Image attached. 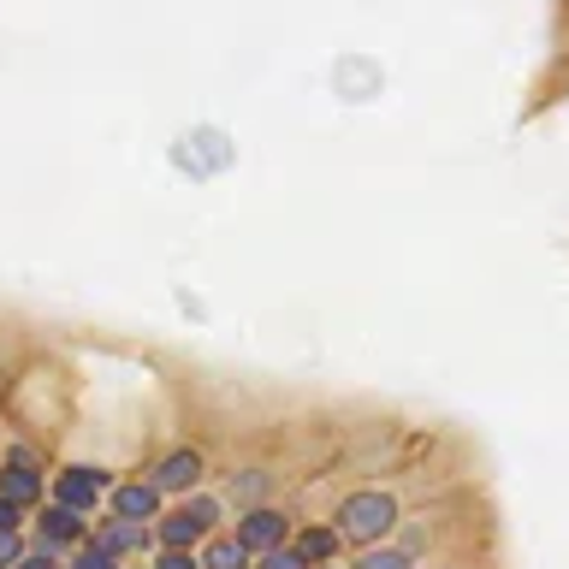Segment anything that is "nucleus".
Instances as JSON below:
<instances>
[{
	"label": "nucleus",
	"mask_w": 569,
	"mask_h": 569,
	"mask_svg": "<svg viewBox=\"0 0 569 569\" xmlns=\"http://www.w3.org/2000/svg\"><path fill=\"white\" fill-rule=\"evenodd\" d=\"M249 569H315V563L302 558V551H297L291 540H284V546H267V551H256V563H249Z\"/></svg>",
	"instance_id": "2eb2a0df"
},
{
	"label": "nucleus",
	"mask_w": 569,
	"mask_h": 569,
	"mask_svg": "<svg viewBox=\"0 0 569 569\" xmlns=\"http://www.w3.org/2000/svg\"><path fill=\"white\" fill-rule=\"evenodd\" d=\"M107 487H113V475L107 469H89V462H71V469L53 475V505H71L83 516H96L107 505Z\"/></svg>",
	"instance_id": "7ed1b4c3"
},
{
	"label": "nucleus",
	"mask_w": 569,
	"mask_h": 569,
	"mask_svg": "<svg viewBox=\"0 0 569 569\" xmlns=\"http://www.w3.org/2000/svg\"><path fill=\"white\" fill-rule=\"evenodd\" d=\"M0 492L30 510V505H42L48 480H42V469H30V462H0Z\"/></svg>",
	"instance_id": "f8f14e48"
},
{
	"label": "nucleus",
	"mask_w": 569,
	"mask_h": 569,
	"mask_svg": "<svg viewBox=\"0 0 569 569\" xmlns=\"http://www.w3.org/2000/svg\"><path fill=\"white\" fill-rule=\"evenodd\" d=\"M12 569H66V551H53V546H24V558H18Z\"/></svg>",
	"instance_id": "dca6fc26"
},
{
	"label": "nucleus",
	"mask_w": 569,
	"mask_h": 569,
	"mask_svg": "<svg viewBox=\"0 0 569 569\" xmlns=\"http://www.w3.org/2000/svg\"><path fill=\"white\" fill-rule=\"evenodd\" d=\"M149 480H154L167 498H184V492H196V487L208 480V457L196 451V445H172V451L149 469Z\"/></svg>",
	"instance_id": "20e7f679"
},
{
	"label": "nucleus",
	"mask_w": 569,
	"mask_h": 569,
	"mask_svg": "<svg viewBox=\"0 0 569 569\" xmlns=\"http://www.w3.org/2000/svg\"><path fill=\"white\" fill-rule=\"evenodd\" d=\"M356 569H416V558H409L403 546L373 540V546H362V558H356Z\"/></svg>",
	"instance_id": "ddd939ff"
},
{
	"label": "nucleus",
	"mask_w": 569,
	"mask_h": 569,
	"mask_svg": "<svg viewBox=\"0 0 569 569\" xmlns=\"http://www.w3.org/2000/svg\"><path fill=\"white\" fill-rule=\"evenodd\" d=\"M18 558H24V533H18V528H0V569H12Z\"/></svg>",
	"instance_id": "a211bd4d"
},
{
	"label": "nucleus",
	"mask_w": 569,
	"mask_h": 569,
	"mask_svg": "<svg viewBox=\"0 0 569 569\" xmlns=\"http://www.w3.org/2000/svg\"><path fill=\"white\" fill-rule=\"evenodd\" d=\"M332 528L345 533V546H373L398 528V498L386 487H362V492H345L332 510Z\"/></svg>",
	"instance_id": "f257e3e1"
},
{
	"label": "nucleus",
	"mask_w": 569,
	"mask_h": 569,
	"mask_svg": "<svg viewBox=\"0 0 569 569\" xmlns=\"http://www.w3.org/2000/svg\"><path fill=\"white\" fill-rule=\"evenodd\" d=\"M196 563H202V569H249V563H256V551H249L238 533H220V528H213L208 540L196 546Z\"/></svg>",
	"instance_id": "1a4fd4ad"
},
{
	"label": "nucleus",
	"mask_w": 569,
	"mask_h": 569,
	"mask_svg": "<svg viewBox=\"0 0 569 569\" xmlns=\"http://www.w3.org/2000/svg\"><path fill=\"white\" fill-rule=\"evenodd\" d=\"M66 569H124V558H113V551L96 546V540H83V546H71Z\"/></svg>",
	"instance_id": "4468645a"
},
{
	"label": "nucleus",
	"mask_w": 569,
	"mask_h": 569,
	"mask_svg": "<svg viewBox=\"0 0 569 569\" xmlns=\"http://www.w3.org/2000/svg\"><path fill=\"white\" fill-rule=\"evenodd\" d=\"M291 528H297V522L273 505V498H267V505H243V510H238V528H231V533H238L249 551H267V546H284V540H291Z\"/></svg>",
	"instance_id": "423d86ee"
},
{
	"label": "nucleus",
	"mask_w": 569,
	"mask_h": 569,
	"mask_svg": "<svg viewBox=\"0 0 569 569\" xmlns=\"http://www.w3.org/2000/svg\"><path fill=\"white\" fill-rule=\"evenodd\" d=\"M220 522H226V498H213V492L196 487V492L178 498L172 510L154 516V546H190L196 551Z\"/></svg>",
	"instance_id": "f03ea898"
},
{
	"label": "nucleus",
	"mask_w": 569,
	"mask_h": 569,
	"mask_svg": "<svg viewBox=\"0 0 569 569\" xmlns=\"http://www.w3.org/2000/svg\"><path fill=\"white\" fill-rule=\"evenodd\" d=\"M149 569H202V563H196V551H190V546H160Z\"/></svg>",
	"instance_id": "f3484780"
},
{
	"label": "nucleus",
	"mask_w": 569,
	"mask_h": 569,
	"mask_svg": "<svg viewBox=\"0 0 569 569\" xmlns=\"http://www.w3.org/2000/svg\"><path fill=\"white\" fill-rule=\"evenodd\" d=\"M89 540V516L71 510V505H48L36 516V546H53V551H71Z\"/></svg>",
	"instance_id": "0eeeda50"
},
{
	"label": "nucleus",
	"mask_w": 569,
	"mask_h": 569,
	"mask_svg": "<svg viewBox=\"0 0 569 569\" xmlns=\"http://www.w3.org/2000/svg\"><path fill=\"white\" fill-rule=\"evenodd\" d=\"M160 510H167V492H160L149 475H131V480H113V487H107V516H124V522H154Z\"/></svg>",
	"instance_id": "39448f33"
},
{
	"label": "nucleus",
	"mask_w": 569,
	"mask_h": 569,
	"mask_svg": "<svg viewBox=\"0 0 569 569\" xmlns=\"http://www.w3.org/2000/svg\"><path fill=\"white\" fill-rule=\"evenodd\" d=\"M24 516H30L24 505H12V498L0 492V528H24Z\"/></svg>",
	"instance_id": "6ab92c4d"
},
{
	"label": "nucleus",
	"mask_w": 569,
	"mask_h": 569,
	"mask_svg": "<svg viewBox=\"0 0 569 569\" xmlns=\"http://www.w3.org/2000/svg\"><path fill=\"white\" fill-rule=\"evenodd\" d=\"M89 540L107 546L113 558H137V551L154 546V522H124V516H107V522L89 528Z\"/></svg>",
	"instance_id": "6e6552de"
},
{
	"label": "nucleus",
	"mask_w": 569,
	"mask_h": 569,
	"mask_svg": "<svg viewBox=\"0 0 569 569\" xmlns=\"http://www.w3.org/2000/svg\"><path fill=\"white\" fill-rule=\"evenodd\" d=\"M226 498L231 505H267L273 498V469H261V462H243V469H231L226 475Z\"/></svg>",
	"instance_id": "9d476101"
},
{
	"label": "nucleus",
	"mask_w": 569,
	"mask_h": 569,
	"mask_svg": "<svg viewBox=\"0 0 569 569\" xmlns=\"http://www.w3.org/2000/svg\"><path fill=\"white\" fill-rule=\"evenodd\" d=\"M291 546L309 563H332L338 551H345V533H338L332 522H302V528H291Z\"/></svg>",
	"instance_id": "9b49d317"
}]
</instances>
